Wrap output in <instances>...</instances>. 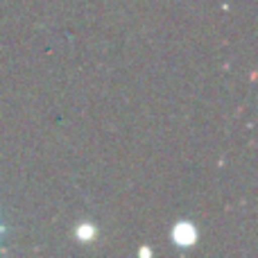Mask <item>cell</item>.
<instances>
[{"label": "cell", "instance_id": "obj_1", "mask_svg": "<svg viewBox=\"0 0 258 258\" xmlns=\"http://www.w3.org/2000/svg\"><path fill=\"white\" fill-rule=\"evenodd\" d=\"M172 240L179 247H192L197 242V229L190 222H179L172 229Z\"/></svg>", "mask_w": 258, "mask_h": 258}, {"label": "cell", "instance_id": "obj_2", "mask_svg": "<svg viewBox=\"0 0 258 258\" xmlns=\"http://www.w3.org/2000/svg\"><path fill=\"white\" fill-rule=\"evenodd\" d=\"M93 236H95V229L91 227V224H80V227H77V238H80L82 242H89Z\"/></svg>", "mask_w": 258, "mask_h": 258}, {"label": "cell", "instance_id": "obj_3", "mask_svg": "<svg viewBox=\"0 0 258 258\" xmlns=\"http://www.w3.org/2000/svg\"><path fill=\"white\" fill-rule=\"evenodd\" d=\"M5 231H7V229H5V227H3V224H0V236H3V233H5Z\"/></svg>", "mask_w": 258, "mask_h": 258}]
</instances>
